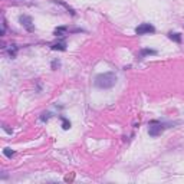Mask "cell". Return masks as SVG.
<instances>
[{"instance_id":"cell-1","label":"cell","mask_w":184,"mask_h":184,"mask_svg":"<svg viewBox=\"0 0 184 184\" xmlns=\"http://www.w3.org/2000/svg\"><path fill=\"white\" fill-rule=\"evenodd\" d=\"M95 86L99 89H109L117 84V75L114 72H104L95 78Z\"/></svg>"},{"instance_id":"cell-2","label":"cell","mask_w":184,"mask_h":184,"mask_svg":"<svg viewBox=\"0 0 184 184\" xmlns=\"http://www.w3.org/2000/svg\"><path fill=\"white\" fill-rule=\"evenodd\" d=\"M19 22L20 25L27 30V32H35V23H33V19L27 15H20L19 16Z\"/></svg>"},{"instance_id":"cell-3","label":"cell","mask_w":184,"mask_h":184,"mask_svg":"<svg viewBox=\"0 0 184 184\" xmlns=\"http://www.w3.org/2000/svg\"><path fill=\"white\" fill-rule=\"evenodd\" d=\"M155 32V27L151 23H141L140 26L135 27V33L137 35H150Z\"/></svg>"},{"instance_id":"cell-4","label":"cell","mask_w":184,"mask_h":184,"mask_svg":"<svg viewBox=\"0 0 184 184\" xmlns=\"http://www.w3.org/2000/svg\"><path fill=\"white\" fill-rule=\"evenodd\" d=\"M163 128H164V125L160 124L158 121H151L150 128H148V134H150L151 137H157V135H160L163 133Z\"/></svg>"},{"instance_id":"cell-5","label":"cell","mask_w":184,"mask_h":184,"mask_svg":"<svg viewBox=\"0 0 184 184\" xmlns=\"http://www.w3.org/2000/svg\"><path fill=\"white\" fill-rule=\"evenodd\" d=\"M53 1H55V3H58V4H61V6H63V7L66 9V10L70 13V15H72V16H75V10H73V9H72V7L68 4L66 1H63V0H53Z\"/></svg>"},{"instance_id":"cell-6","label":"cell","mask_w":184,"mask_h":184,"mask_svg":"<svg viewBox=\"0 0 184 184\" xmlns=\"http://www.w3.org/2000/svg\"><path fill=\"white\" fill-rule=\"evenodd\" d=\"M52 50H66V45H65V42H58V43H53L52 46Z\"/></svg>"},{"instance_id":"cell-7","label":"cell","mask_w":184,"mask_h":184,"mask_svg":"<svg viewBox=\"0 0 184 184\" xmlns=\"http://www.w3.org/2000/svg\"><path fill=\"white\" fill-rule=\"evenodd\" d=\"M66 32H68L66 26H59V27H56V29H55L53 35H55V36H63V35H66Z\"/></svg>"},{"instance_id":"cell-8","label":"cell","mask_w":184,"mask_h":184,"mask_svg":"<svg viewBox=\"0 0 184 184\" xmlns=\"http://www.w3.org/2000/svg\"><path fill=\"white\" fill-rule=\"evenodd\" d=\"M168 39H171V40H173V42H176V43H180V42H181V35L170 32V33H168Z\"/></svg>"},{"instance_id":"cell-9","label":"cell","mask_w":184,"mask_h":184,"mask_svg":"<svg viewBox=\"0 0 184 184\" xmlns=\"http://www.w3.org/2000/svg\"><path fill=\"white\" fill-rule=\"evenodd\" d=\"M17 50H19V48H17L16 45H10V48L7 49V53H9V56H10V58H16Z\"/></svg>"},{"instance_id":"cell-10","label":"cell","mask_w":184,"mask_h":184,"mask_svg":"<svg viewBox=\"0 0 184 184\" xmlns=\"http://www.w3.org/2000/svg\"><path fill=\"white\" fill-rule=\"evenodd\" d=\"M61 119H62V128H63L65 131H66V130H69V128H70V122H69V121H68L65 117H61Z\"/></svg>"},{"instance_id":"cell-11","label":"cell","mask_w":184,"mask_h":184,"mask_svg":"<svg viewBox=\"0 0 184 184\" xmlns=\"http://www.w3.org/2000/svg\"><path fill=\"white\" fill-rule=\"evenodd\" d=\"M141 55H142V56H148V55H157V50H154V49H142V50H141Z\"/></svg>"},{"instance_id":"cell-12","label":"cell","mask_w":184,"mask_h":184,"mask_svg":"<svg viewBox=\"0 0 184 184\" xmlns=\"http://www.w3.org/2000/svg\"><path fill=\"white\" fill-rule=\"evenodd\" d=\"M3 154H4L7 158H12V157L15 155V151L10 150V148H4V150H3Z\"/></svg>"},{"instance_id":"cell-13","label":"cell","mask_w":184,"mask_h":184,"mask_svg":"<svg viewBox=\"0 0 184 184\" xmlns=\"http://www.w3.org/2000/svg\"><path fill=\"white\" fill-rule=\"evenodd\" d=\"M50 117H52L50 112H43V114L40 115V121H42V122H46V121H49Z\"/></svg>"},{"instance_id":"cell-14","label":"cell","mask_w":184,"mask_h":184,"mask_svg":"<svg viewBox=\"0 0 184 184\" xmlns=\"http://www.w3.org/2000/svg\"><path fill=\"white\" fill-rule=\"evenodd\" d=\"M61 66V62L58 61V59H55L53 62H52V69H56V68H59Z\"/></svg>"},{"instance_id":"cell-15","label":"cell","mask_w":184,"mask_h":184,"mask_svg":"<svg viewBox=\"0 0 184 184\" xmlns=\"http://www.w3.org/2000/svg\"><path fill=\"white\" fill-rule=\"evenodd\" d=\"M3 130H4V131H6V133H7V134H12V133H13V131H12V130H9V128H7V127H6V125H4V127H3Z\"/></svg>"}]
</instances>
